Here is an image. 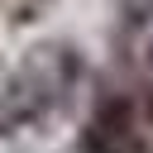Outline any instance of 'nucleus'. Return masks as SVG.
<instances>
[{
  "mask_svg": "<svg viewBox=\"0 0 153 153\" xmlns=\"http://www.w3.org/2000/svg\"><path fill=\"white\" fill-rule=\"evenodd\" d=\"M72 81H76L72 48H38L19 67V76L10 81V91L0 100V124H29V120L48 115L57 100H67Z\"/></svg>",
  "mask_w": 153,
  "mask_h": 153,
  "instance_id": "obj_1",
  "label": "nucleus"
},
{
  "mask_svg": "<svg viewBox=\"0 0 153 153\" xmlns=\"http://www.w3.org/2000/svg\"><path fill=\"white\" fill-rule=\"evenodd\" d=\"M76 153H139V134H134L129 110H124V105H105V110H96V120L86 124Z\"/></svg>",
  "mask_w": 153,
  "mask_h": 153,
  "instance_id": "obj_2",
  "label": "nucleus"
},
{
  "mask_svg": "<svg viewBox=\"0 0 153 153\" xmlns=\"http://www.w3.org/2000/svg\"><path fill=\"white\" fill-rule=\"evenodd\" d=\"M148 62H153V48H148Z\"/></svg>",
  "mask_w": 153,
  "mask_h": 153,
  "instance_id": "obj_3",
  "label": "nucleus"
}]
</instances>
